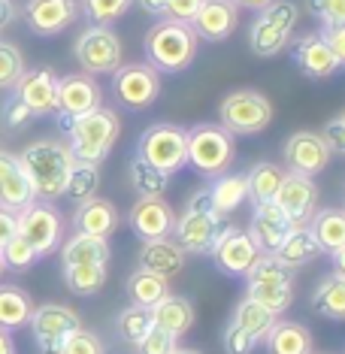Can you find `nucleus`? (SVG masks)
I'll return each instance as SVG.
<instances>
[{"label":"nucleus","mask_w":345,"mask_h":354,"mask_svg":"<svg viewBox=\"0 0 345 354\" xmlns=\"http://www.w3.org/2000/svg\"><path fill=\"white\" fill-rule=\"evenodd\" d=\"M61 267H70V263H109V239L91 236V233H70L61 243Z\"/></svg>","instance_id":"c85d7f7f"},{"label":"nucleus","mask_w":345,"mask_h":354,"mask_svg":"<svg viewBox=\"0 0 345 354\" xmlns=\"http://www.w3.org/2000/svg\"><path fill=\"white\" fill-rule=\"evenodd\" d=\"M149 15H164L167 12V0H136Z\"/></svg>","instance_id":"4d7b16f0"},{"label":"nucleus","mask_w":345,"mask_h":354,"mask_svg":"<svg viewBox=\"0 0 345 354\" xmlns=\"http://www.w3.org/2000/svg\"><path fill=\"white\" fill-rule=\"evenodd\" d=\"M245 297L267 306L272 315H282L294 303V270L282 267L272 254H258L252 270L245 272Z\"/></svg>","instance_id":"39448f33"},{"label":"nucleus","mask_w":345,"mask_h":354,"mask_svg":"<svg viewBox=\"0 0 345 354\" xmlns=\"http://www.w3.org/2000/svg\"><path fill=\"white\" fill-rule=\"evenodd\" d=\"M272 257H276L282 267H288V270L297 272L300 267H309L312 261H318V257H321V248H318V243H315V236H312L309 227H294Z\"/></svg>","instance_id":"473e14b6"},{"label":"nucleus","mask_w":345,"mask_h":354,"mask_svg":"<svg viewBox=\"0 0 345 354\" xmlns=\"http://www.w3.org/2000/svg\"><path fill=\"white\" fill-rule=\"evenodd\" d=\"M0 354H15V339L10 330L0 327Z\"/></svg>","instance_id":"13d9d810"},{"label":"nucleus","mask_w":345,"mask_h":354,"mask_svg":"<svg viewBox=\"0 0 345 354\" xmlns=\"http://www.w3.org/2000/svg\"><path fill=\"white\" fill-rule=\"evenodd\" d=\"M282 179H285V170L279 164H272V160H261V164H254L252 170L245 173L248 200H252V206L254 203H272Z\"/></svg>","instance_id":"c9c22d12"},{"label":"nucleus","mask_w":345,"mask_h":354,"mask_svg":"<svg viewBox=\"0 0 345 354\" xmlns=\"http://www.w3.org/2000/svg\"><path fill=\"white\" fill-rule=\"evenodd\" d=\"M19 236H25L39 257H49L64 243V218L52 203L34 200L19 209Z\"/></svg>","instance_id":"9b49d317"},{"label":"nucleus","mask_w":345,"mask_h":354,"mask_svg":"<svg viewBox=\"0 0 345 354\" xmlns=\"http://www.w3.org/2000/svg\"><path fill=\"white\" fill-rule=\"evenodd\" d=\"M151 309L149 306H127V309L118 312V318H115V333H118V339L127 342V345H136L142 339V336L151 330Z\"/></svg>","instance_id":"a19ab883"},{"label":"nucleus","mask_w":345,"mask_h":354,"mask_svg":"<svg viewBox=\"0 0 345 354\" xmlns=\"http://www.w3.org/2000/svg\"><path fill=\"white\" fill-rule=\"evenodd\" d=\"M221 342H224V354H252L258 348V339L252 333H245L239 324H234V321H227Z\"/></svg>","instance_id":"09e8293b"},{"label":"nucleus","mask_w":345,"mask_h":354,"mask_svg":"<svg viewBox=\"0 0 345 354\" xmlns=\"http://www.w3.org/2000/svg\"><path fill=\"white\" fill-rule=\"evenodd\" d=\"M272 203L285 212V218L291 221V227H309L312 215H315L318 206H321V191H318L315 179L285 170V179L279 185Z\"/></svg>","instance_id":"4468645a"},{"label":"nucleus","mask_w":345,"mask_h":354,"mask_svg":"<svg viewBox=\"0 0 345 354\" xmlns=\"http://www.w3.org/2000/svg\"><path fill=\"white\" fill-rule=\"evenodd\" d=\"M112 97L127 109H149L160 97V73L149 64H122L112 73Z\"/></svg>","instance_id":"ddd939ff"},{"label":"nucleus","mask_w":345,"mask_h":354,"mask_svg":"<svg viewBox=\"0 0 345 354\" xmlns=\"http://www.w3.org/2000/svg\"><path fill=\"white\" fill-rule=\"evenodd\" d=\"M291 58L303 70V76L309 79H330L339 73V61L330 52V46L324 43L321 34H303L291 43Z\"/></svg>","instance_id":"5701e85b"},{"label":"nucleus","mask_w":345,"mask_h":354,"mask_svg":"<svg viewBox=\"0 0 345 354\" xmlns=\"http://www.w3.org/2000/svg\"><path fill=\"white\" fill-rule=\"evenodd\" d=\"M131 6L133 0H79V10L91 19V25H112L127 15Z\"/></svg>","instance_id":"37998d69"},{"label":"nucleus","mask_w":345,"mask_h":354,"mask_svg":"<svg viewBox=\"0 0 345 354\" xmlns=\"http://www.w3.org/2000/svg\"><path fill=\"white\" fill-rule=\"evenodd\" d=\"M173 354H203V351H197V348H182V345H179V348H176Z\"/></svg>","instance_id":"680f3d73"},{"label":"nucleus","mask_w":345,"mask_h":354,"mask_svg":"<svg viewBox=\"0 0 345 354\" xmlns=\"http://www.w3.org/2000/svg\"><path fill=\"white\" fill-rule=\"evenodd\" d=\"M12 94L34 112V118L55 115V109H58V73L52 67H30L12 85Z\"/></svg>","instance_id":"f3484780"},{"label":"nucleus","mask_w":345,"mask_h":354,"mask_svg":"<svg viewBox=\"0 0 345 354\" xmlns=\"http://www.w3.org/2000/svg\"><path fill=\"white\" fill-rule=\"evenodd\" d=\"M258 254L261 252L254 248L248 230L236 227V224H224L218 239H215V245H212V252H209L215 270L230 279H243L245 272L252 270V263L258 261Z\"/></svg>","instance_id":"2eb2a0df"},{"label":"nucleus","mask_w":345,"mask_h":354,"mask_svg":"<svg viewBox=\"0 0 345 354\" xmlns=\"http://www.w3.org/2000/svg\"><path fill=\"white\" fill-rule=\"evenodd\" d=\"M25 55L10 39H0V91H12V85L25 73Z\"/></svg>","instance_id":"79ce46f5"},{"label":"nucleus","mask_w":345,"mask_h":354,"mask_svg":"<svg viewBox=\"0 0 345 354\" xmlns=\"http://www.w3.org/2000/svg\"><path fill=\"white\" fill-rule=\"evenodd\" d=\"M103 106V88L97 79L88 73H67L58 76V115L61 118H76L85 112Z\"/></svg>","instance_id":"6ab92c4d"},{"label":"nucleus","mask_w":345,"mask_h":354,"mask_svg":"<svg viewBox=\"0 0 345 354\" xmlns=\"http://www.w3.org/2000/svg\"><path fill=\"white\" fill-rule=\"evenodd\" d=\"M312 309L327 321H345V272H327L309 297Z\"/></svg>","instance_id":"2f4dec72"},{"label":"nucleus","mask_w":345,"mask_h":354,"mask_svg":"<svg viewBox=\"0 0 345 354\" xmlns=\"http://www.w3.org/2000/svg\"><path fill=\"white\" fill-rule=\"evenodd\" d=\"M230 321L243 327L245 333H252L254 339H258V345H261L263 336L270 333V327L276 324V315H272L267 306H261L258 300H252V297H243V300L236 303V309H234V315H230Z\"/></svg>","instance_id":"4c0bfd02"},{"label":"nucleus","mask_w":345,"mask_h":354,"mask_svg":"<svg viewBox=\"0 0 345 354\" xmlns=\"http://www.w3.org/2000/svg\"><path fill=\"white\" fill-rule=\"evenodd\" d=\"M330 257H333V270H336V272H345V245H342L336 254H330Z\"/></svg>","instance_id":"052dcab7"},{"label":"nucleus","mask_w":345,"mask_h":354,"mask_svg":"<svg viewBox=\"0 0 345 354\" xmlns=\"http://www.w3.org/2000/svg\"><path fill=\"white\" fill-rule=\"evenodd\" d=\"M270 354H309L312 351V333L300 321H279L270 327V333L263 336Z\"/></svg>","instance_id":"7c9ffc66"},{"label":"nucleus","mask_w":345,"mask_h":354,"mask_svg":"<svg viewBox=\"0 0 345 354\" xmlns=\"http://www.w3.org/2000/svg\"><path fill=\"white\" fill-rule=\"evenodd\" d=\"M79 0H28L25 25L37 37H58L79 19Z\"/></svg>","instance_id":"a211bd4d"},{"label":"nucleus","mask_w":345,"mask_h":354,"mask_svg":"<svg viewBox=\"0 0 345 354\" xmlns=\"http://www.w3.org/2000/svg\"><path fill=\"white\" fill-rule=\"evenodd\" d=\"M342 209H345V200H342Z\"/></svg>","instance_id":"0e129e2a"},{"label":"nucleus","mask_w":345,"mask_h":354,"mask_svg":"<svg viewBox=\"0 0 345 354\" xmlns=\"http://www.w3.org/2000/svg\"><path fill=\"white\" fill-rule=\"evenodd\" d=\"M309 354H312V351H309Z\"/></svg>","instance_id":"69168bd1"},{"label":"nucleus","mask_w":345,"mask_h":354,"mask_svg":"<svg viewBox=\"0 0 345 354\" xmlns=\"http://www.w3.org/2000/svg\"><path fill=\"white\" fill-rule=\"evenodd\" d=\"M133 348H136V354H173L179 348V336H173L170 330L151 324V330L133 345Z\"/></svg>","instance_id":"a18cd8bd"},{"label":"nucleus","mask_w":345,"mask_h":354,"mask_svg":"<svg viewBox=\"0 0 345 354\" xmlns=\"http://www.w3.org/2000/svg\"><path fill=\"white\" fill-rule=\"evenodd\" d=\"M151 321L158 327L170 330L173 336H185L197 321V309H194V300L191 297H182V294H167L151 306Z\"/></svg>","instance_id":"bb28decb"},{"label":"nucleus","mask_w":345,"mask_h":354,"mask_svg":"<svg viewBox=\"0 0 345 354\" xmlns=\"http://www.w3.org/2000/svg\"><path fill=\"white\" fill-rule=\"evenodd\" d=\"M61 354H106V345L94 330L79 327L67 336V342L61 345Z\"/></svg>","instance_id":"49530a36"},{"label":"nucleus","mask_w":345,"mask_h":354,"mask_svg":"<svg viewBox=\"0 0 345 354\" xmlns=\"http://www.w3.org/2000/svg\"><path fill=\"white\" fill-rule=\"evenodd\" d=\"M136 158L149 160L151 167L164 173H179L188 167V127H179L173 122H158L146 127L136 140Z\"/></svg>","instance_id":"1a4fd4ad"},{"label":"nucleus","mask_w":345,"mask_h":354,"mask_svg":"<svg viewBox=\"0 0 345 354\" xmlns=\"http://www.w3.org/2000/svg\"><path fill=\"white\" fill-rule=\"evenodd\" d=\"M209 203L218 215H230L234 209H239L248 200V185H245V173H221L215 176L209 188Z\"/></svg>","instance_id":"72a5a7b5"},{"label":"nucleus","mask_w":345,"mask_h":354,"mask_svg":"<svg viewBox=\"0 0 345 354\" xmlns=\"http://www.w3.org/2000/svg\"><path fill=\"white\" fill-rule=\"evenodd\" d=\"M203 0H167V12L164 19H173V21H191L194 12L200 10Z\"/></svg>","instance_id":"864d4df0"},{"label":"nucleus","mask_w":345,"mask_h":354,"mask_svg":"<svg viewBox=\"0 0 345 354\" xmlns=\"http://www.w3.org/2000/svg\"><path fill=\"white\" fill-rule=\"evenodd\" d=\"M15 233H19V212H12V209L0 206V248L10 243Z\"/></svg>","instance_id":"5fc2aeb1"},{"label":"nucleus","mask_w":345,"mask_h":354,"mask_svg":"<svg viewBox=\"0 0 345 354\" xmlns=\"http://www.w3.org/2000/svg\"><path fill=\"white\" fill-rule=\"evenodd\" d=\"M236 6H243V10H252V12H261L263 6H270L272 0H234Z\"/></svg>","instance_id":"bf43d9fd"},{"label":"nucleus","mask_w":345,"mask_h":354,"mask_svg":"<svg viewBox=\"0 0 345 354\" xmlns=\"http://www.w3.org/2000/svg\"><path fill=\"white\" fill-rule=\"evenodd\" d=\"M3 122H6L10 131H21V127H28L30 122H34V112H30L25 103L12 94V97L6 100V106H3Z\"/></svg>","instance_id":"3c124183"},{"label":"nucleus","mask_w":345,"mask_h":354,"mask_svg":"<svg viewBox=\"0 0 345 354\" xmlns=\"http://www.w3.org/2000/svg\"><path fill=\"white\" fill-rule=\"evenodd\" d=\"M309 230L315 236L321 254H336L345 245V209L342 206H327L312 215Z\"/></svg>","instance_id":"cd10ccee"},{"label":"nucleus","mask_w":345,"mask_h":354,"mask_svg":"<svg viewBox=\"0 0 345 354\" xmlns=\"http://www.w3.org/2000/svg\"><path fill=\"white\" fill-rule=\"evenodd\" d=\"M297 21H300V10H297L294 0H272L252 21V30H248L252 52L258 58H276L291 43Z\"/></svg>","instance_id":"0eeeda50"},{"label":"nucleus","mask_w":345,"mask_h":354,"mask_svg":"<svg viewBox=\"0 0 345 354\" xmlns=\"http://www.w3.org/2000/svg\"><path fill=\"white\" fill-rule=\"evenodd\" d=\"M127 221H131V230L142 243H149V239H167V236H173L176 209L164 197H140L133 203Z\"/></svg>","instance_id":"412c9836"},{"label":"nucleus","mask_w":345,"mask_h":354,"mask_svg":"<svg viewBox=\"0 0 345 354\" xmlns=\"http://www.w3.org/2000/svg\"><path fill=\"white\" fill-rule=\"evenodd\" d=\"M185 257L188 254L182 252L173 236L149 239V243H142V248H140V267L149 272H158V276H164V279H173L185 270Z\"/></svg>","instance_id":"a878e982"},{"label":"nucleus","mask_w":345,"mask_h":354,"mask_svg":"<svg viewBox=\"0 0 345 354\" xmlns=\"http://www.w3.org/2000/svg\"><path fill=\"white\" fill-rule=\"evenodd\" d=\"M272 122V103L254 88H236L218 103V124L234 136L263 133Z\"/></svg>","instance_id":"6e6552de"},{"label":"nucleus","mask_w":345,"mask_h":354,"mask_svg":"<svg viewBox=\"0 0 345 354\" xmlns=\"http://www.w3.org/2000/svg\"><path fill=\"white\" fill-rule=\"evenodd\" d=\"M188 25L197 34V39H206V43H224L239 25V6L234 3V0H203Z\"/></svg>","instance_id":"aec40b11"},{"label":"nucleus","mask_w":345,"mask_h":354,"mask_svg":"<svg viewBox=\"0 0 345 354\" xmlns=\"http://www.w3.org/2000/svg\"><path fill=\"white\" fill-rule=\"evenodd\" d=\"M234 155V133H227L221 124L197 122L194 127H188V164L200 176L215 179V176L227 173Z\"/></svg>","instance_id":"423d86ee"},{"label":"nucleus","mask_w":345,"mask_h":354,"mask_svg":"<svg viewBox=\"0 0 345 354\" xmlns=\"http://www.w3.org/2000/svg\"><path fill=\"white\" fill-rule=\"evenodd\" d=\"M28 327L34 333L39 354H61V345L67 342V336L73 330L82 327V318H79L76 309H70L64 303H43L34 306Z\"/></svg>","instance_id":"f8f14e48"},{"label":"nucleus","mask_w":345,"mask_h":354,"mask_svg":"<svg viewBox=\"0 0 345 354\" xmlns=\"http://www.w3.org/2000/svg\"><path fill=\"white\" fill-rule=\"evenodd\" d=\"M97 188H100V164L76 160L73 170H70L67 188H64V197H70L73 203H82L88 197H97Z\"/></svg>","instance_id":"ea45409f"},{"label":"nucleus","mask_w":345,"mask_h":354,"mask_svg":"<svg viewBox=\"0 0 345 354\" xmlns=\"http://www.w3.org/2000/svg\"><path fill=\"white\" fill-rule=\"evenodd\" d=\"M61 124L70 136L67 146L73 158L85 160V164H103L122 136V118L109 106H97L76 118H61Z\"/></svg>","instance_id":"7ed1b4c3"},{"label":"nucleus","mask_w":345,"mask_h":354,"mask_svg":"<svg viewBox=\"0 0 345 354\" xmlns=\"http://www.w3.org/2000/svg\"><path fill=\"white\" fill-rule=\"evenodd\" d=\"M291 230V221L285 218V212L276 203H254L252 221H248V236H252V243L261 254H276Z\"/></svg>","instance_id":"4be33fe9"},{"label":"nucleus","mask_w":345,"mask_h":354,"mask_svg":"<svg viewBox=\"0 0 345 354\" xmlns=\"http://www.w3.org/2000/svg\"><path fill=\"white\" fill-rule=\"evenodd\" d=\"M73 58L88 76H112L124 64L122 37L112 30V25H91L76 37Z\"/></svg>","instance_id":"9d476101"},{"label":"nucleus","mask_w":345,"mask_h":354,"mask_svg":"<svg viewBox=\"0 0 345 354\" xmlns=\"http://www.w3.org/2000/svg\"><path fill=\"white\" fill-rule=\"evenodd\" d=\"M306 10L321 21V28L345 25V0H306Z\"/></svg>","instance_id":"de8ad7c7"},{"label":"nucleus","mask_w":345,"mask_h":354,"mask_svg":"<svg viewBox=\"0 0 345 354\" xmlns=\"http://www.w3.org/2000/svg\"><path fill=\"white\" fill-rule=\"evenodd\" d=\"M64 281H67L70 294L76 297H94L103 291L109 279V263H70V267H61Z\"/></svg>","instance_id":"f704fd0d"},{"label":"nucleus","mask_w":345,"mask_h":354,"mask_svg":"<svg viewBox=\"0 0 345 354\" xmlns=\"http://www.w3.org/2000/svg\"><path fill=\"white\" fill-rule=\"evenodd\" d=\"M34 200H37L34 188H30L28 173H25V167H21L19 155L0 149V206L19 212V209H25L28 203H34Z\"/></svg>","instance_id":"b1692460"},{"label":"nucleus","mask_w":345,"mask_h":354,"mask_svg":"<svg viewBox=\"0 0 345 354\" xmlns=\"http://www.w3.org/2000/svg\"><path fill=\"white\" fill-rule=\"evenodd\" d=\"M330 149L327 142L321 140V133L315 131H297L285 140V149H282V160L291 173H300V176H309L315 179L327 170L330 164Z\"/></svg>","instance_id":"dca6fc26"},{"label":"nucleus","mask_w":345,"mask_h":354,"mask_svg":"<svg viewBox=\"0 0 345 354\" xmlns=\"http://www.w3.org/2000/svg\"><path fill=\"white\" fill-rule=\"evenodd\" d=\"M3 272H6V263H3V254H0V279H3Z\"/></svg>","instance_id":"e2e57ef3"},{"label":"nucleus","mask_w":345,"mask_h":354,"mask_svg":"<svg viewBox=\"0 0 345 354\" xmlns=\"http://www.w3.org/2000/svg\"><path fill=\"white\" fill-rule=\"evenodd\" d=\"M19 160H21V167H25L28 182H30V188H34L37 200L55 203V200L64 197L70 170H73V164H76V158H73V151H70L67 142L37 140V142H30V146H25Z\"/></svg>","instance_id":"f257e3e1"},{"label":"nucleus","mask_w":345,"mask_h":354,"mask_svg":"<svg viewBox=\"0 0 345 354\" xmlns=\"http://www.w3.org/2000/svg\"><path fill=\"white\" fill-rule=\"evenodd\" d=\"M127 297H131L133 306H155L160 297L170 294V279L158 276V272H149V270H133L131 276H127V285H124Z\"/></svg>","instance_id":"e433bc0d"},{"label":"nucleus","mask_w":345,"mask_h":354,"mask_svg":"<svg viewBox=\"0 0 345 354\" xmlns=\"http://www.w3.org/2000/svg\"><path fill=\"white\" fill-rule=\"evenodd\" d=\"M321 140L327 142V149H330V155H345V112H339L336 118L324 124V131H321Z\"/></svg>","instance_id":"8fccbe9b"},{"label":"nucleus","mask_w":345,"mask_h":354,"mask_svg":"<svg viewBox=\"0 0 345 354\" xmlns=\"http://www.w3.org/2000/svg\"><path fill=\"white\" fill-rule=\"evenodd\" d=\"M30 315H34V297H30L21 285L12 281H0V327L3 330H21L28 327Z\"/></svg>","instance_id":"c756f323"},{"label":"nucleus","mask_w":345,"mask_h":354,"mask_svg":"<svg viewBox=\"0 0 345 354\" xmlns=\"http://www.w3.org/2000/svg\"><path fill=\"white\" fill-rule=\"evenodd\" d=\"M0 254H3L6 270H12V272H28L39 261V254L34 252V245H30L25 236H19V233H15L10 243L0 248Z\"/></svg>","instance_id":"c03bdc74"},{"label":"nucleus","mask_w":345,"mask_h":354,"mask_svg":"<svg viewBox=\"0 0 345 354\" xmlns=\"http://www.w3.org/2000/svg\"><path fill=\"white\" fill-rule=\"evenodd\" d=\"M118 209L112 200H103V197H88L82 203H76V212H73V227L79 233H91V236H100V239H109L112 233L118 230Z\"/></svg>","instance_id":"393cba45"},{"label":"nucleus","mask_w":345,"mask_h":354,"mask_svg":"<svg viewBox=\"0 0 345 354\" xmlns=\"http://www.w3.org/2000/svg\"><path fill=\"white\" fill-rule=\"evenodd\" d=\"M318 34L324 37V43L330 46V52L336 55V61H339V67L345 70V25H330V28H321Z\"/></svg>","instance_id":"603ef678"},{"label":"nucleus","mask_w":345,"mask_h":354,"mask_svg":"<svg viewBox=\"0 0 345 354\" xmlns=\"http://www.w3.org/2000/svg\"><path fill=\"white\" fill-rule=\"evenodd\" d=\"M131 185L140 191V197H164V191L170 188V173L151 167L142 158H131Z\"/></svg>","instance_id":"58836bf2"},{"label":"nucleus","mask_w":345,"mask_h":354,"mask_svg":"<svg viewBox=\"0 0 345 354\" xmlns=\"http://www.w3.org/2000/svg\"><path fill=\"white\" fill-rule=\"evenodd\" d=\"M224 215H218L209 203V191L197 188L194 194L188 197L185 203V212L176 215V224H173V239L179 243V248L185 254H209L215 239L224 227Z\"/></svg>","instance_id":"20e7f679"},{"label":"nucleus","mask_w":345,"mask_h":354,"mask_svg":"<svg viewBox=\"0 0 345 354\" xmlns=\"http://www.w3.org/2000/svg\"><path fill=\"white\" fill-rule=\"evenodd\" d=\"M15 19H19V10H15L12 0H0V34H3Z\"/></svg>","instance_id":"6e6d98bb"},{"label":"nucleus","mask_w":345,"mask_h":354,"mask_svg":"<svg viewBox=\"0 0 345 354\" xmlns=\"http://www.w3.org/2000/svg\"><path fill=\"white\" fill-rule=\"evenodd\" d=\"M197 49H200V39L191 30V25L188 21H173V19H158L146 30V39H142L146 64L167 76L188 70L197 58Z\"/></svg>","instance_id":"f03ea898"}]
</instances>
